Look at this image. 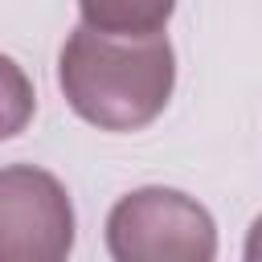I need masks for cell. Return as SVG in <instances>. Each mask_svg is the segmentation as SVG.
Segmentation results:
<instances>
[{
    "label": "cell",
    "instance_id": "6da1fadb",
    "mask_svg": "<svg viewBox=\"0 0 262 262\" xmlns=\"http://www.w3.org/2000/svg\"><path fill=\"white\" fill-rule=\"evenodd\" d=\"M57 82L74 115L102 131H139L172 98L176 53L168 37H115L90 25L61 45Z\"/></svg>",
    "mask_w": 262,
    "mask_h": 262
},
{
    "label": "cell",
    "instance_id": "7a4b0ae2",
    "mask_svg": "<svg viewBox=\"0 0 262 262\" xmlns=\"http://www.w3.org/2000/svg\"><path fill=\"white\" fill-rule=\"evenodd\" d=\"M106 250L119 262H209L217 225L176 188H135L106 217Z\"/></svg>",
    "mask_w": 262,
    "mask_h": 262
},
{
    "label": "cell",
    "instance_id": "3957f363",
    "mask_svg": "<svg viewBox=\"0 0 262 262\" xmlns=\"http://www.w3.org/2000/svg\"><path fill=\"white\" fill-rule=\"evenodd\" d=\"M74 250V205L33 164L0 168V262H61Z\"/></svg>",
    "mask_w": 262,
    "mask_h": 262
},
{
    "label": "cell",
    "instance_id": "277c9868",
    "mask_svg": "<svg viewBox=\"0 0 262 262\" xmlns=\"http://www.w3.org/2000/svg\"><path fill=\"white\" fill-rule=\"evenodd\" d=\"M82 20L115 37H151L168 25L176 0H78Z\"/></svg>",
    "mask_w": 262,
    "mask_h": 262
},
{
    "label": "cell",
    "instance_id": "5b68a950",
    "mask_svg": "<svg viewBox=\"0 0 262 262\" xmlns=\"http://www.w3.org/2000/svg\"><path fill=\"white\" fill-rule=\"evenodd\" d=\"M33 106H37L33 82L25 78V70L12 57L0 53V139L20 135L33 119Z\"/></svg>",
    "mask_w": 262,
    "mask_h": 262
},
{
    "label": "cell",
    "instance_id": "8992f818",
    "mask_svg": "<svg viewBox=\"0 0 262 262\" xmlns=\"http://www.w3.org/2000/svg\"><path fill=\"white\" fill-rule=\"evenodd\" d=\"M246 258H250V262H262V217L250 225V237H246Z\"/></svg>",
    "mask_w": 262,
    "mask_h": 262
}]
</instances>
